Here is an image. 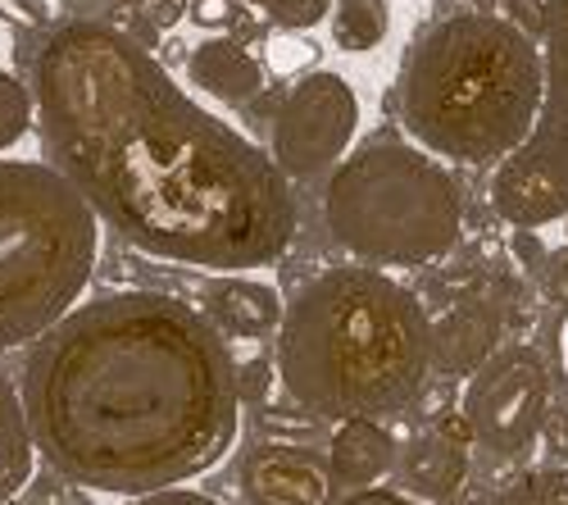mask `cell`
I'll return each instance as SVG.
<instances>
[{"instance_id":"cell-6","label":"cell","mask_w":568,"mask_h":505,"mask_svg":"<svg viewBox=\"0 0 568 505\" xmlns=\"http://www.w3.org/2000/svg\"><path fill=\"white\" fill-rule=\"evenodd\" d=\"M323 223L333 242L364 264L418 269L455 251L464 233V192L455 173L418 142L373 137L327 178Z\"/></svg>"},{"instance_id":"cell-18","label":"cell","mask_w":568,"mask_h":505,"mask_svg":"<svg viewBox=\"0 0 568 505\" xmlns=\"http://www.w3.org/2000/svg\"><path fill=\"white\" fill-rule=\"evenodd\" d=\"M32 128H37V101H32V87H28L19 73L0 69V155L14 151Z\"/></svg>"},{"instance_id":"cell-2","label":"cell","mask_w":568,"mask_h":505,"mask_svg":"<svg viewBox=\"0 0 568 505\" xmlns=\"http://www.w3.org/2000/svg\"><path fill=\"white\" fill-rule=\"evenodd\" d=\"M37 455L60 478L146 496L214 469L242 428L227 337L169 292H105L73 305L23 355Z\"/></svg>"},{"instance_id":"cell-1","label":"cell","mask_w":568,"mask_h":505,"mask_svg":"<svg viewBox=\"0 0 568 505\" xmlns=\"http://www.w3.org/2000/svg\"><path fill=\"white\" fill-rule=\"evenodd\" d=\"M41 155L97 219L155 260L251 273L296 242V192L277 160L196 105L132 32L69 19L32 51Z\"/></svg>"},{"instance_id":"cell-32","label":"cell","mask_w":568,"mask_h":505,"mask_svg":"<svg viewBox=\"0 0 568 505\" xmlns=\"http://www.w3.org/2000/svg\"><path fill=\"white\" fill-rule=\"evenodd\" d=\"M242 6H264V0H242Z\"/></svg>"},{"instance_id":"cell-4","label":"cell","mask_w":568,"mask_h":505,"mask_svg":"<svg viewBox=\"0 0 568 505\" xmlns=\"http://www.w3.org/2000/svg\"><path fill=\"white\" fill-rule=\"evenodd\" d=\"M541 78V41L505 14H450L409 46L400 123L437 160L491 169L532 132Z\"/></svg>"},{"instance_id":"cell-23","label":"cell","mask_w":568,"mask_h":505,"mask_svg":"<svg viewBox=\"0 0 568 505\" xmlns=\"http://www.w3.org/2000/svg\"><path fill=\"white\" fill-rule=\"evenodd\" d=\"M541 292L559 305H568V246H555L541 264Z\"/></svg>"},{"instance_id":"cell-30","label":"cell","mask_w":568,"mask_h":505,"mask_svg":"<svg viewBox=\"0 0 568 505\" xmlns=\"http://www.w3.org/2000/svg\"><path fill=\"white\" fill-rule=\"evenodd\" d=\"M178 14H182V6H178V0H160V6H155V28H169V23H178Z\"/></svg>"},{"instance_id":"cell-28","label":"cell","mask_w":568,"mask_h":505,"mask_svg":"<svg viewBox=\"0 0 568 505\" xmlns=\"http://www.w3.org/2000/svg\"><path fill=\"white\" fill-rule=\"evenodd\" d=\"M192 19L201 28H227L236 19V0H192Z\"/></svg>"},{"instance_id":"cell-7","label":"cell","mask_w":568,"mask_h":505,"mask_svg":"<svg viewBox=\"0 0 568 505\" xmlns=\"http://www.w3.org/2000/svg\"><path fill=\"white\" fill-rule=\"evenodd\" d=\"M541 110L524 147L496 164L491 205L509 228L568 219V0H555L541 37Z\"/></svg>"},{"instance_id":"cell-9","label":"cell","mask_w":568,"mask_h":505,"mask_svg":"<svg viewBox=\"0 0 568 505\" xmlns=\"http://www.w3.org/2000/svg\"><path fill=\"white\" fill-rule=\"evenodd\" d=\"M359 132V97L333 69H310L277 101L268 128V155L287 178H318L337 169Z\"/></svg>"},{"instance_id":"cell-10","label":"cell","mask_w":568,"mask_h":505,"mask_svg":"<svg viewBox=\"0 0 568 505\" xmlns=\"http://www.w3.org/2000/svg\"><path fill=\"white\" fill-rule=\"evenodd\" d=\"M242 496L251 505H333V469L292 442H260L242 455Z\"/></svg>"},{"instance_id":"cell-5","label":"cell","mask_w":568,"mask_h":505,"mask_svg":"<svg viewBox=\"0 0 568 505\" xmlns=\"http://www.w3.org/2000/svg\"><path fill=\"white\" fill-rule=\"evenodd\" d=\"M101 228L51 160H0V351H23L82 301Z\"/></svg>"},{"instance_id":"cell-27","label":"cell","mask_w":568,"mask_h":505,"mask_svg":"<svg viewBox=\"0 0 568 505\" xmlns=\"http://www.w3.org/2000/svg\"><path fill=\"white\" fill-rule=\"evenodd\" d=\"M550 370L568 383V305L555 314V324H550Z\"/></svg>"},{"instance_id":"cell-8","label":"cell","mask_w":568,"mask_h":505,"mask_svg":"<svg viewBox=\"0 0 568 505\" xmlns=\"http://www.w3.org/2000/svg\"><path fill=\"white\" fill-rule=\"evenodd\" d=\"M550 360L537 346H496V355L478 364L464 387V424L473 442L496 461L528 455L550 420Z\"/></svg>"},{"instance_id":"cell-11","label":"cell","mask_w":568,"mask_h":505,"mask_svg":"<svg viewBox=\"0 0 568 505\" xmlns=\"http://www.w3.org/2000/svg\"><path fill=\"white\" fill-rule=\"evenodd\" d=\"M496 342H500V314L483 296L450 305L433 324V374L468 378L478 364L496 355Z\"/></svg>"},{"instance_id":"cell-29","label":"cell","mask_w":568,"mask_h":505,"mask_svg":"<svg viewBox=\"0 0 568 505\" xmlns=\"http://www.w3.org/2000/svg\"><path fill=\"white\" fill-rule=\"evenodd\" d=\"M342 505H409V496L387 492V487H359V492H351Z\"/></svg>"},{"instance_id":"cell-25","label":"cell","mask_w":568,"mask_h":505,"mask_svg":"<svg viewBox=\"0 0 568 505\" xmlns=\"http://www.w3.org/2000/svg\"><path fill=\"white\" fill-rule=\"evenodd\" d=\"M509 251H514V260L524 264L528 273H541V264H546V246H541V238H537V228H514L509 233Z\"/></svg>"},{"instance_id":"cell-20","label":"cell","mask_w":568,"mask_h":505,"mask_svg":"<svg viewBox=\"0 0 568 505\" xmlns=\"http://www.w3.org/2000/svg\"><path fill=\"white\" fill-rule=\"evenodd\" d=\"M264 14L277 32H310L333 14V0H264Z\"/></svg>"},{"instance_id":"cell-19","label":"cell","mask_w":568,"mask_h":505,"mask_svg":"<svg viewBox=\"0 0 568 505\" xmlns=\"http://www.w3.org/2000/svg\"><path fill=\"white\" fill-rule=\"evenodd\" d=\"M478 505H568V469H532L496 487Z\"/></svg>"},{"instance_id":"cell-17","label":"cell","mask_w":568,"mask_h":505,"mask_svg":"<svg viewBox=\"0 0 568 505\" xmlns=\"http://www.w3.org/2000/svg\"><path fill=\"white\" fill-rule=\"evenodd\" d=\"M333 41L342 51H373V46H383L387 32H392V6L387 0H333Z\"/></svg>"},{"instance_id":"cell-31","label":"cell","mask_w":568,"mask_h":505,"mask_svg":"<svg viewBox=\"0 0 568 505\" xmlns=\"http://www.w3.org/2000/svg\"><path fill=\"white\" fill-rule=\"evenodd\" d=\"M105 6H119V10H141V6H151V0H105Z\"/></svg>"},{"instance_id":"cell-24","label":"cell","mask_w":568,"mask_h":505,"mask_svg":"<svg viewBox=\"0 0 568 505\" xmlns=\"http://www.w3.org/2000/svg\"><path fill=\"white\" fill-rule=\"evenodd\" d=\"M273 374H268V360H246L236 364V387H242V405H260L268 392Z\"/></svg>"},{"instance_id":"cell-13","label":"cell","mask_w":568,"mask_h":505,"mask_svg":"<svg viewBox=\"0 0 568 505\" xmlns=\"http://www.w3.org/2000/svg\"><path fill=\"white\" fill-rule=\"evenodd\" d=\"M186 78L223 105H251L264 91V69L236 37H205L186 55Z\"/></svg>"},{"instance_id":"cell-16","label":"cell","mask_w":568,"mask_h":505,"mask_svg":"<svg viewBox=\"0 0 568 505\" xmlns=\"http://www.w3.org/2000/svg\"><path fill=\"white\" fill-rule=\"evenodd\" d=\"M32 465H37V442L23 410V392L0 364V501L32 483Z\"/></svg>"},{"instance_id":"cell-21","label":"cell","mask_w":568,"mask_h":505,"mask_svg":"<svg viewBox=\"0 0 568 505\" xmlns=\"http://www.w3.org/2000/svg\"><path fill=\"white\" fill-rule=\"evenodd\" d=\"M268 64L277 78H301L314 64V46L301 41V32H277L268 41Z\"/></svg>"},{"instance_id":"cell-33","label":"cell","mask_w":568,"mask_h":505,"mask_svg":"<svg viewBox=\"0 0 568 505\" xmlns=\"http://www.w3.org/2000/svg\"><path fill=\"white\" fill-rule=\"evenodd\" d=\"M69 6H78V0H69Z\"/></svg>"},{"instance_id":"cell-26","label":"cell","mask_w":568,"mask_h":505,"mask_svg":"<svg viewBox=\"0 0 568 505\" xmlns=\"http://www.w3.org/2000/svg\"><path fill=\"white\" fill-rule=\"evenodd\" d=\"M123 505H223L205 492H192V487H160V492H146V496H123Z\"/></svg>"},{"instance_id":"cell-14","label":"cell","mask_w":568,"mask_h":505,"mask_svg":"<svg viewBox=\"0 0 568 505\" xmlns=\"http://www.w3.org/2000/svg\"><path fill=\"white\" fill-rule=\"evenodd\" d=\"M396 483L418 501H446L468 478V455L442 433H418L396 451Z\"/></svg>"},{"instance_id":"cell-15","label":"cell","mask_w":568,"mask_h":505,"mask_svg":"<svg viewBox=\"0 0 568 505\" xmlns=\"http://www.w3.org/2000/svg\"><path fill=\"white\" fill-rule=\"evenodd\" d=\"M392 465H396V442L377 420H342L333 442H327V469H333V483L346 492L377 483Z\"/></svg>"},{"instance_id":"cell-12","label":"cell","mask_w":568,"mask_h":505,"mask_svg":"<svg viewBox=\"0 0 568 505\" xmlns=\"http://www.w3.org/2000/svg\"><path fill=\"white\" fill-rule=\"evenodd\" d=\"M282 310L287 305L268 283L242 279V273H227V279L205 287V319L223 337H246V342L273 337L282 324Z\"/></svg>"},{"instance_id":"cell-22","label":"cell","mask_w":568,"mask_h":505,"mask_svg":"<svg viewBox=\"0 0 568 505\" xmlns=\"http://www.w3.org/2000/svg\"><path fill=\"white\" fill-rule=\"evenodd\" d=\"M500 14L514 28H524L532 41H541L550 28V14H555V0H500Z\"/></svg>"},{"instance_id":"cell-3","label":"cell","mask_w":568,"mask_h":505,"mask_svg":"<svg viewBox=\"0 0 568 505\" xmlns=\"http://www.w3.org/2000/svg\"><path fill=\"white\" fill-rule=\"evenodd\" d=\"M433 374V319L383 269L337 264L282 310L277 378L318 420H377L405 410Z\"/></svg>"}]
</instances>
